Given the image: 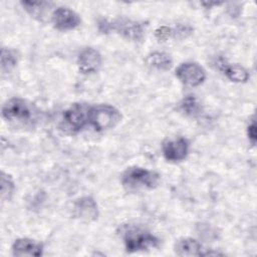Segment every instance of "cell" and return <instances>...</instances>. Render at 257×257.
Masks as SVG:
<instances>
[{
  "label": "cell",
  "instance_id": "cell-1",
  "mask_svg": "<svg viewBox=\"0 0 257 257\" xmlns=\"http://www.w3.org/2000/svg\"><path fill=\"white\" fill-rule=\"evenodd\" d=\"M127 253L147 251L159 247L160 239L149 230L135 224H122L117 229Z\"/></svg>",
  "mask_w": 257,
  "mask_h": 257
},
{
  "label": "cell",
  "instance_id": "cell-2",
  "mask_svg": "<svg viewBox=\"0 0 257 257\" xmlns=\"http://www.w3.org/2000/svg\"><path fill=\"white\" fill-rule=\"evenodd\" d=\"M2 117L16 125H33L38 116L37 107L21 97H12L4 102L1 109Z\"/></svg>",
  "mask_w": 257,
  "mask_h": 257
},
{
  "label": "cell",
  "instance_id": "cell-3",
  "mask_svg": "<svg viewBox=\"0 0 257 257\" xmlns=\"http://www.w3.org/2000/svg\"><path fill=\"white\" fill-rule=\"evenodd\" d=\"M160 182L161 176L159 173L138 166L125 169L120 176L121 186L127 192L153 190L160 185Z\"/></svg>",
  "mask_w": 257,
  "mask_h": 257
},
{
  "label": "cell",
  "instance_id": "cell-4",
  "mask_svg": "<svg viewBox=\"0 0 257 257\" xmlns=\"http://www.w3.org/2000/svg\"><path fill=\"white\" fill-rule=\"evenodd\" d=\"M98 30L102 33L114 32L126 40L140 42L146 34L147 24L142 21L128 19L125 17L116 18L113 20L101 19L98 21Z\"/></svg>",
  "mask_w": 257,
  "mask_h": 257
},
{
  "label": "cell",
  "instance_id": "cell-5",
  "mask_svg": "<svg viewBox=\"0 0 257 257\" xmlns=\"http://www.w3.org/2000/svg\"><path fill=\"white\" fill-rule=\"evenodd\" d=\"M90 106L84 102H74L63 112L59 121V130L65 135H76L89 123Z\"/></svg>",
  "mask_w": 257,
  "mask_h": 257
},
{
  "label": "cell",
  "instance_id": "cell-6",
  "mask_svg": "<svg viewBox=\"0 0 257 257\" xmlns=\"http://www.w3.org/2000/svg\"><path fill=\"white\" fill-rule=\"evenodd\" d=\"M121 120L120 111L108 103H98L90 106L89 124L96 132H105L115 127Z\"/></svg>",
  "mask_w": 257,
  "mask_h": 257
},
{
  "label": "cell",
  "instance_id": "cell-7",
  "mask_svg": "<svg viewBox=\"0 0 257 257\" xmlns=\"http://www.w3.org/2000/svg\"><path fill=\"white\" fill-rule=\"evenodd\" d=\"M176 77L185 85L196 87L206 79V70L197 62L187 61L181 63L175 70Z\"/></svg>",
  "mask_w": 257,
  "mask_h": 257
},
{
  "label": "cell",
  "instance_id": "cell-8",
  "mask_svg": "<svg viewBox=\"0 0 257 257\" xmlns=\"http://www.w3.org/2000/svg\"><path fill=\"white\" fill-rule=\"evenodd\" d=\"M50 21L53 27L59 31L73 30L81 24L79 14L65 6L54 8L53 12L51 13Z\"/></svg>",
  "mask_w": 257,
  "mask_h": 257
},
{
  "label": "cell",
  "instance_id": "cell-9",
  "mask_svg": "<svg viewBox=\"0 0 257 257\" xmlns=\"http://www.w3.org/2000/svg\"><path fill=\"white\" fill-rule=\"evenodd\" d=\"M189 150L190 145L188 140L182 137L166 140L162 144L163 156L168 162L177 163L185 160L189 154Z\"/></svg>",
  "mask_w": 257,
  "mask_h": 257
},
{
  "label": "cell",
  "instance_id": "cell-10",
  "mask_svg": "<svg viewBox=\"0 0 257 257\" xmlns=\"http://www.w3.org/2000/svg\"><path fill=\"white\" fill-rule=\"evenodd\" d=\"M78 70L83 74L95 73L99 70L102 64V56L100 52L93 47L83 48L77 56Z\"/></svg>",
  "mask_w": 257,
  "mask_h": 257
},
{
  "label": "cell",
  "instance_id": "cell-11",
  "mask_svg": "<svg viewBox=\"0 0 257 257\" xmlns=\"http://www.w3.org/2000/svg\"><path fill=\"white\" fill-rule=\"evenodd\" d=\"M72 209L74 217L84 222L95 221L98 217L97 203L90 196H82L76 199Z\"/></svg>",
  "mask_w": 257,
  "mask_h": 257
},
{
  "label": "cell",
  "instance_id": "cell-12",
  "mask_svg": "<svg viewBox=\"0 0 257 257\" xmlns=\"http://www.w3.org/2000/svg\"><path fill=\"white\" fill-rule=\"evenodd\" d=\"M11 250L13 256L39 257L43 255L44 247L42 243L36 240L30 238H18L13 242Z\"/></svg>",
  "mask_w": 257,
  "mask_h": 257
},
{
  "label": "cell",
  "instance_id": "cell-13",
  "mask_svg": "<svg viewBox=\"0 0 257 257\" xmlns=\"http://www.w3.org/2000/svg\"><path fill=\"white\" fill-rule=\"evenodd\" d=\"M194 28L188 24H178L176 26H160L156 29L155 35L159 41H167L173 39H184L190 36Z\"/></svg>",
  "mask_w": 257,
  "mask_h": 257
},
{
  "label": "cell",
  "instance_id": "cell-14",
  "mask_svg": "<svg viewBox=\"0 0 257 257\" xmlns=\"http://www.w3.org/2000/svg\"><path fill=\"white\" fill-rule=\"evenodd\" d=\"M175 253L179 256H203L206 249L202 244L193 238L186 237L179 239L175 244Z\"/></svg>",
  "mask_w": 257,
  "mask_h": 257
},
{
  "label": "cell",
  "instance_id": "cell-15",
  "mask_svg": "<svg viewBox=\"0 0 257 257\" xmlns=\"http://www.w3.org/2000/svg\"><path fill=\"white\" fill-rule=\"evenodd\" d=\"M146 64L154 69L166 71L173 66V59L170 54L164 51L150 52L145 58Z\"/></svg>",
  "mask_w": 257,
  "mask_h": 257
},
{
  "label": "cell",
  "instance_id": "cell-16",
  "mask_svg": "<svg viewBox=\"0 0 257 257\" xmlns=\"http://www.w3.org/2000/svg\"><path fill=\"white\" fill-rule=\"evenodd\" d=\"M220 69L223 71L226 77L233 82L243 83L246 82L250 77L248 70L244 66L237 63L229 64L225 61H222L220 63Z\"/></svg>",
  "mask_w": 257,
  "mask_h": 257
},
{
  "label": "cell",
  "instance_id": "cell-17",
  "mask_svg": "<svg viewBox=\"0 0 257 257\" xmlns=\"http://www.w3.org/2000/svg\"><path fill=\"white\" fill-rule=\"evenodd\" d=\"M20 4L31 17L39 21L44 20L53 5L51 2L47 1H22Z\"/></svg>",
  "mask_w": 257,
  "mask_h": 257
},
{
  "label": "cell",
  "instance_id": "cell-18",
  "mask_svg": "<svg viewBox=\"0 0 257 257\" xmlns=\"http://www.w3.org/2000/svg\"><path fill=\"white\" fill-rule=\"evenodd\" d=\"M1 71L2 73H8L18 63V55L14 49L8 47L1 48Z\"/></svg>",
  "mask_w": 257,
  "mask_h": 257
},
{
  "label": "cell",
  "instance_id": "cell-19",
  "mask_svg": "<svg viewBox=\"0 0 257 257\" xmlns=\"http://www.w3.org/2000/svg\"><path fill=\"white\" fill-rule=\"evenodd\" d=\"M179 108L182 112L190 116H196L201 113V104L194 95H188L184 97L180 103Z\"/></svg>",
  "mask_w": 257,
  "mask_h": 257
},
{
  "label": "cell",
  "instance_id": "cell-20",
  "mask_svg": "<svg viewBox=\"0 0 257 257\" xmlns=\"http://www.w3.org/2000/svg\"><path fill=\"white\" fill-rule=\"evenodd\" d=\"M1 200L2 202L10 201L15 191V184L10 175L1 172Z\"/></svg>",
  "mask_w": 257,
  "mask_h": 257
},
{
  "label": "cell",
  "instance_id": "cell-21",
  "mask_svg": "<svg viewBox=\"0 0 257 257\" xmlns=\"http://www.w3.org/2000/svg\"><path fill=\"white\" fill-rule=\"evenodd\" d=\"M247 137L252 146H255L256 144V122L254 117L251 119L247 126Z\"/></svg>",
  "mask_w": 257,
  "mask_h": 257
}]
</instances>
